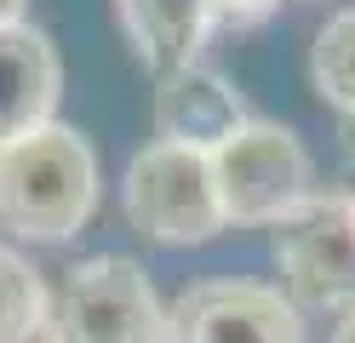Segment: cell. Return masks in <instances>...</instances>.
<instances>
[{"label":"cell","mask_w":355,"mask_h":343,"mask_svg":"<svg viewBox=\"0 0 355 343\" xmlns=\"http://www.w3.org/2000/svg\"><path fill=\"white\" fill-rule=\"evenodd\" d=\"M98 212V149L46 121L0 149V229L24 240H69Z\"/></svg>","instance_id":"1"},{"label":"cell","mask_w":355,"mask_h":343,"mask_svg":"<svg viewBox=\"0 0 355 343\" xmlns=\"http://www.w3.org/2000/svg\"><path fill=\"white\" fill-rule=\"evenodd\" d=\"M46 343H166V309L132 258H86L52 297Z\"/></svg>","instance_id":"2"},{"label":"cell","mask_w":355,"mask_h":343,"mask_svg":"<svg viewBox=\"0 0 355 343\" xmlns=\"http://www.w3.org/2000/svg\"><path fill=\"white\" fill-rule=\"evenodd\" d=\"M275 229V263L293 309H355V200L309 189Z\"/></svg>","instance_id":"3"},{"label":"cell","mask_w":355,"mask_h":343,"mask_svg":"<svg viewBox=\"0 0 355 343\" xmlns=\"http://www.w3.org/2000/svg\"><path fill=\"white\" fill-rule=\"evenodd\" d=\"M207 166L224 223H281L309 195V155L275 121H247L207 155Z\"/></svg>","instance_id":"4"},{"label":"cell","mask_w":355,"mask_h":343,"mask_svg":"<svg viewBox=\"0 0 355 343\" xmlns=\"http://www.w3.org/2000/svg\"><path fill=\"white\" fill-rule=\"evenodd\" d=\"M126 218L138 235L166 246H201L224 229L207 155L178 143H144L126 166Z\"/></svg>","instance_id":"5"},{"label":"cell","mask_w":355,"mask_h":343,"mask_svg":"<svg viewBox=\"0 0 355 343\" xmlns=\"http://www.w3.org/2000/svg\"><path fill=\"white\" fill-rule=\"evenodd\" d=\"M166 343H304V320L275 286L195 281L166 309Z\"/></svg>","instance_id":"6"},{"label":"cell","mask_w":355,"mask_h":343,"mask_svg":"<svg viewBox=\"0 0 355 343\" xmlns=\"http://www.w3.org/2000/svg\"><path fill=\"white\" fill-rule=\"evenodd\" d=\"M247 121L252 114L241 109V91L207 63H184V69H172V75L155 80V143L212 155Z\"/></svg>","instance_id":"7"},{"label":"cell","mask_w":355,"mask_h":343,"mask_svg":"<svg viewBox=\"0 0 355 343\" xmlns=\"http://www.w3.org/2000/svg\"><path fill=\"white\" fill-rule=\"evenodd\" d=\"M58 98H63V58L52 35L35 23H6L0 29V149L58 121Z\"/></svg>","instance_id":"8"},{"label":"cell","mask_w":355,"mask_h":343,"mask_svg":"<svg viewBox=\"0 0 355 343\" xmlns=\"http://www.w3.org/2000/svg\"><path fill=\"white\" fill-rule=\"evenodd\" d=\"M121 12V29L132 40V52H138L155 75H172V69L195 63L207 40V0H115Z\"/></svg>","instance_id":"9"},{"label":"cell","mask_w":355,"mask_h":343,"mask_svg":"<svg viewBox=\"0 0 355 343\" xmlns=\"http://www.w3.org/2000/svg\"><path fill=\"white\" fill-rule=\"evenodd\" d=\"M52 292L40 281L29 258H17L12 246H0V343H35L46 332Z\"/></svg>","instance_id":"10"},{"label":"cell","mask_w":355,"mask_h":343,"mask_svg":"<svg viewBox=\"0 0 355 343\" xmlns=\"http://www.w3.org/2000/svg\"><path fill=\"white\" fill-rule=\"evenodd\" d=\"M309 69H315V91L355 121V6L327 17V29L315 35V52H309Z\"/></svg>","instance_id":"11"},{"label":"cell","mask_w":355,"mask_h":343,"mask_svg":"<svg viewBox=\"0 0 355 343\" xmlns=\"http://www.w3.org/2000/svg\"><path fill=\"white\" fill-rule=\"evenodd\" d=\"M281 6V0H207V23L212 29H252Z\"/></svg>","instance_id":"12"},{"label":"cell","mask_w":355,"mask_h":343,"mask_svg":"<svg viewBox=\"0 0 355 343\" xmlns=\"http://www.w3.org/2000/svg\"><path fill=\"white\" fill-rule=\"evenodd\" d=\"M327 343H355V309H344L338 315V326H332V337Z\"/></svg>","instance_id":"13"},{"label":"cell","mask_w":355,"mask_h":343,"mask_svg":"<svg viewBox=\"0 0 355 343\" xmlns=\"http://www.w3.org/2000/svg\"><path fill=\"white\" fill-rule=\"evenodd\" d=\"M24 6L29 0H0V29H6V23H24Z\"/></svg>","instance_id":"14"},{"label":"cell","mask_w":355,"mask_h":343,"mask_svg":"<svg viewBox=\"0 0 355 343\" xmlns=\"http://www.w3.org/2000/svg\"><path fill=\"white\" fill-rule=\"evenodd\" d=\"M344 195H349V200H355V183H349V189H344Z\"/></svg>","instance_id":"15"}]
</instances>
